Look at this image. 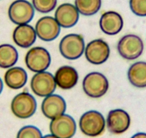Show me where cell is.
I'll return each mask as SVG.
<instances>
[{
  "label": "cell",
  "mask_w": 146,
  "mask_h": 138,
  "mask_svg": "<svg viewBox=\"0 0 146 138\" xmlns=\"http://www.w3.org/2000/svg\"><path fill=\"white\" fill-rule=\"evenodd\" d=\"M62 56L68 60H76L85 52V41L80 35L69 34L61 40L59 46Z\"/></svg>",
  "instance_id": "7a4b0ae2"
},
{
  "label": "cell",
  "mask_w": 146,
  "mask_h": 138,
  "mask_svg": "<svg viewBox=\"0 0 146 138\" xmlns=\"http://www.w3.org/2000/svg\"><path fill=\"white\" fill-rule=\"evenodd\" d=\"M131 138H146V133L144 132H138L133 135Z\"/></svg>",
  "instance_id": "d4e9b609"
},
{
  "label": "cell",
  "mask_w": 146,
  "mask_h": 138,
  "mask_svg": "<svg viewBox=\"0 0 146 138\" xmlns=\"http://www.w3.org/2000/svg\"><path fill=\"white\" fill-rule=\"evenodd\" d=\"M54 19L62 27H72L75 26L79 20V12L75 6L72 4H62L56 9Z\"/></svg>",
  "instance_id": "5bb4252c"
},
{
  "label": "cell",
  "mask_w": 146,
  "mask_h": 138,
  "mask_svg": "<svg viewBox=\"0 0 146 138\" xmlns=\"http://www.w3.org/2000/svg\"><path fill=\"white\" fill-rule=\"evenodd\" d=\"M107 127L110 132L118 135L127 130L130 125V115L120 109L111 110L107 117Z\"/></svg>",
  "instance_id": "7c38bea8"
},
{
  "label": "cell",
  "mask_w": 146,
  "mask_h": 138,
  "mask_svg": "<svg viewBox=\"0 0 146 138\" xmlns=\"http://www.w3.org/2000/svg\"><path fill=\"white\" fill-rule=\"evenodd\" d=\"M100 27L101 30L108 36L117 35L123 27V17L114 11L106 12L101 16Z\"/></svg>",
  "instance_id": "9a60e30c"
},
{
  "label": "cell",
  "mask_w": 146,
  "mask_h": 138,
  "mask_svg": "<svg viewBox=\"0 0 146 138\" xmlns=\"http://www.w3.org/2000/svg\"><path fill=\"white\" fill-rule=\"evenodd\" d=\"M66 102L57 94H51L44 98L42 104V112L48 119H54L64 115L66 111Z\"/></svg>",
  "instance_id": "4fadbf2b"
},
{
  "label": "cell",
  "mask_w": 146,
  "mask_h": 138,
  "mask_svg": "<svg viewBox=\"0 0 146 138\" xmlns=\"http://www.w3.org/2000/svg\"><path fill=\"white\" fill-rule=\"evenodd\" d=\"M12 38L17 46L27 48L32 46L36 40V31L33 27L28 24L18 25L14 30Z\"/></svg>",
  "instance_id": "e0dca14e"
},
{
  "label": "cell",
  "mask_w": 146,
  "mask_h": 138,
  "mask_svg": "<svg viewBox=\"0 0 146 138\" xmlns=\"http://www.w3.org/2000/svg\"><path fill=\"white\" fill-rule=\"evenodd\" d=\"M42 138H57L55 136H54L53 135H45L44 137H42Z\"/></svg>",
  "instance_id": "4316f807"
},
{
  "label": "cell",
  "mask_w": 146,
  "mask_h": 138,
  "mask_svg": "<svg viewBox=\"0 0 146 138\" xmlns=\"http://www.w3.org/2000/svg\"><path fill=\"white\" fill-rule=\"evenodd\" d=\"M130 84L137 88L146 87V62L139 61L133 63L127 72Z\"/></svg>",
  "instance_id": "d6986e66"
},
{
  "label": "cell",
  "mask_w": 146,
  "mask_h": 138,
  "mask_svg": "<svg viewBox=\"0 0 146 138\" xmlns=\"http://www.w3.org/2000/svg\"><path fill=\"white\" fill-rule=\"evenodd\" d=\"M2 90H3V82H2V80L0 78V94L2 92Z\"/></svg>",
  "instance_id": "484cf974"
},
{
  "label": "cell",
  "mask_w": 146,
  "mask_h": 138,
  "mask_svg": "<svg viewBox=\"0 0 146 138\" xmlns=\"http://www.w3.org/2000/svg\"><path fill=\"white\" fill-rule=\"evenodd\" d=\"M144 50L143 40L136 35L123 36L117 44V50L122 58L126 60H135L140 57Z\"/></svg>",
  "instance_id": "5b68a950"
},
{
  "label": "cell",
  "mask_w": 146,
  "mask_h": 138,
  "mask_svg": "<svg viewBox=\"0 0 146 138\" xmlns=\"http://www.w3.org/2000/svg\"><path fill=\"white\" fill-rule=\"evenodd\" d=\"M75 4L79 13L85 16H91L100 10L102 0H75Z\"/></svg>",
  "instance_id": "44dd1931"
},
{
  "label": "cell",
  "mask_w": 146,
  "mask_h": 138,
  "mask_svg": "<svg viewBox=\"0 0 146 138\" xmlns=\"http://www.w3.org/2000/svg\"><path fill=\"white\" fill-rule=\"evenodd\" d=\"M17 138H42V135L37 127L28 125L19 129Z\"/></svg>",
  "instance_id": "603a6c76"
},
{
  "label": "cell",
  "mask_w": 146,
  "mask_h": 138,
  "mask_svg": "<svg viewBox=\"0 0 146 138\" xmlns=\"http://www.w3.org/2000/svg\"><path fill=\"white\" fill-rule=\"evenodd\" d=\"M110 47L102 39L92 40L85 48V58L90 63L100 65L107 61L110 56Z\"/></svg>",
  "instance_id": "30bf717a"
},
{
  "label": "cell",
  "mask_w": 146,
  "mask_h": 138,
  "mask_svg": "<svg viewBox=\"0 0 146 138\" xmlns=\"http://www.w3.org/2000/svg\"><path fill=\"white\" fill-rule=\"evenodd\" d=\"M82 88L88 96L91 98H100L105 95L108 91L109 83L102 74L92 72L84 78Z\"/></svg>",
  "instance_id": "277c9868"
},
{
  "label": "cell",
  "mask_w": 146,
  "mask_h": 138,
  "mask_svg": "<svg viewBox=\"0 0 146 138\" xmlns=\"http://www.w3.org/2000/svg\"><path fill=\"white\" fill-rule=\"evenodd\" d=\"M36 36L43 41H52L60 32V26L52 17L46 16L40 18L35 26Z\"/></svg>",
  "instance_id": "8fae6325"
},
{
  "label": "cell",
  "mask_w": 146,
  "mask_h": 138,
  "mask_svg": "<svg viewBox=\"0 0 146 138\" xmlns=\"http://www.w3.org/2000/svg\"><path fill=\"white\" fill-rule=\"evenodd\" d=\"M57 2V0H32V5L36 11L48 13L56 7Z\"/></svg>",
  "instance_id": "7402d4cb"
},
{
  "label": "cell",
  "mask_w": 146,
  "mask_h": 138,
  "mask_svg": "<svg viewBox=\"0 0 146 138\" xmlns=\"http://www.w3.org/2000/svg\"><path fill=\"white\" fill-rule=\"evenodd\" d=\"M18 57L17 50L12 45H0V68H12L17 62Z\"/></svg>",
  "instance_id": "ffe728a7"
},
{
  "label": "cell",
  "mask_w": 146,
  "mask_h": 138,
  "mask_svg": "<svg viewBox=\"0 0 146 138\" xmlns=\"http://www.w3.org/2000/svg\"><path fill=\"white\" fill-rule=\"evenodd\" d=\"M80 130L89 137H97L103 132L105 121L102 114L97 111H88L82 115L79 122Z\"/></svg>",
  "instance_id": "6da1fadb"
},
{
  "label": "cell",
  "mask_w": 146,
  "mask_h": 138,
  "mask_svg": "<svg viewBox=\"0 0 146 138\" xmlns=\"http://www.w3.org/2000/svg\"><path fill=\"white\" fill-rule=\"evenodd\" d=\"M54 76L46 71L36 73L31 81V88L34 94L40 97H46L53 94L56 88Z\"/></svg>",
  "instance_id": "ba28073f"
},
{
  "label": "cell",
  "mask_w": 146,
  "mask_h": 138,
  "mask_svg": "<svg viewBox=\"0 0 146 138\" xmlns=\"http://www.w3.org/2000/svg\"><path fill=\"white\" fill-rule=\"evenodd\" d=\"M11 109L17 117L27 119L31 117L36 112V101L35 97L29 93H20L12 99Z\"/></svg>",
  "instance_id": "3957f363"
},
{
  "label": "cell",
  "mask_w": 146,
  "mask_h": 138,
  "mask_svg": "<svg viewBox=\"0 0 146 138\" xmlns=\"http://www.w3.org/2000/svg\"><path fill=\"white\" fill-rule=\"evenodd\" d=\"M75 119L68 115H62L52 119L50 130L52 135L57 138H72L76 132Z\"/></svg>",
  "instance_id": "9c48e42d"
},
{
  "label": "cell",
  "mask_w": 146,
  "mask_h": 138,
  "mask_svg": "<svg viewBox=\"0 0 146 138\" xmlns=\"http://www.w3.org/2000/svg\"><path fill=\"white\" fill-rule=\"evenodd\" d=\"M27 74L25 69L20 67L9 68L5 74V82L9 88L19 89L26 84Z\"/></svg>",
  "instance_id": "ac0fdd59"
},
{
  "label": "cell",
  "mask_w": 146,
  "mask_h": 138,
  "mask_svg": "<svg viewBox=\"0 0 146 138\" xmlns=\"http://www.w3.org/2000/svg\"><path fill=\"white\" fill-rule=\"evenodd\" d=\"M25 63L31 71L35 73L45 71L50 66L51 56L50 53L42 47H35L27 52Z\"/></svg>",
  "instance_id": "52a82bcc"
},
{
  "label": "cell",
  "mask_w": 146,
  "mask_h": 138,
  "mask_svg": "<svg viewBox=\"0 0 146 138\" xmlns=\"http://www.w3.org/2000/svg\"><path fill=\"white\" fill-rule=\"evenodd\" d=\"M78 71L69 66L59 68L54 75V80L57 86L65 90L75 86L78 83Z\"/></svg>",
  "instance_id": "2e32d148"
},
{
  "label": "cell",
  "mask_w": 146,
  "mask_h": 138,
  "mask_svg": "<svg viewBox=\"0 0 146 138\" xmlns=\"http://www.w3.org/2000/svg\"><path fill=\"white\" fill-rule=\"evenodd\" d=\"M132 12L139 17H146V0H130Z\"/></svg>",
  "instance_id": "cb8c5ba5"
},
{
  "label": "cell",
  "mask_w": 146,
  "mask_h": 138,
  "mask_svg": "<svg viewBox=\"0 0 146 138\" xmlns=\"http://www.w3.org/2000/svg\"><path fill=\"white\" fill-rule=\"evenodd\" d=\"M8 15L13 23L18 25H27L33 19L35 9L27 0H16L9 6Z\"/></svg>",
  "instance_id": "8992f818"
}]
</instances>
